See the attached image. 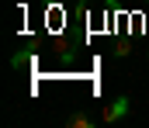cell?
Returning a JSON list of instances; mask_svg holds the SVG:
<instances>
[{
	"label": "cell",
	"instance_id": "cell-1",
	"mask_svg": "<svg viewBox=\"0 0 149 128\" xmlns=\"http://www.w3.org/2000/svg\"><path fill=\"white\" fill-rule=\"evenodd\" d=\"M128 107H132V104H128V97H114L111 104L104 107V114H101V121H104V125H111V121H121V118L128 114Z\"/></svg>",
	"mask_w": 149,
	"mask_h": 128
},
{
	"label": "cell",
	"instance_id": "cell-2",
	"mask_svg": "<svg viewBox=\"0 0 149 128\" xmlns=\"http://www.w3.org/2000/svg\"><path fill=\"white\" fill-rule=\"evenodd\" d=\"M66 125H70V128H94V118L83 114V111H73V114L66 118Z\"/></svg>",
	"mask_w": 149,
	"mask_h": 128
},
{
	"label": "cell",
	"instance_id": "cell-3",
	"mask_svg": "<svg viewBox=\"0 0 149 128\" xmlns=\"http://www.w3.org/2000/svg\"><path fill=\"white\" fill-rule=\"evenodd\" d=\"M146 3H149V0H146Z\"/></svg>",
	"mask_w": 149,
	"mask_h": 128
}]
</instances>
